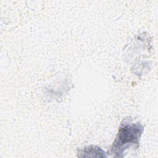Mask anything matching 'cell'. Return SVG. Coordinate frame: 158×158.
<instances>
[{
    "instance_id": "obj_1",
    "label": "cell",
    "mask_w": 158,
    "mask_h": 158,
    "mask_svg": "<svg viewBox=\"0 0 158 158\" xmlns=\"http://www.w3.org/2000/svg\"><path fill=\"white\" fill-rule=\"evenodd\" d=\"M144 127L138 122H134L131 118H125L122 122L117 135L110 148V153L116 157H123L127 149L133 146L138 148L140 137Z\"/></svg>"
},
{
    "instance_id": "obj_2",
    "label": "cell",
    "mask_w": 158,
    "mask_h": 158,
    "mask_svg": "<svg viewBox=\"0 0 158 158\" xmlns=\"http://www.w3.org/2000/svg\"><path fill=\"white\" fill-rule=\"evenodd\" d=\"M78 156L80 157H106V152L99 147L89 146L78 151Z\"/></svg>"
}]
</instances>
